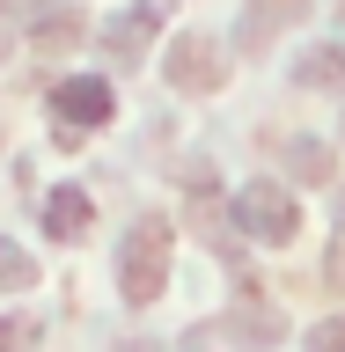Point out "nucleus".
Masks as SVG:
<instances>
[{
    "label": "nucleus",
    "instance_id": "f257e3e1",
    "mask_svg": "<svg viewBox=\"0 0 345 352\" xmlns=\"http://www.w3.org/2000/svg\"><path fill=\"white\" fill-rule=\"evenodd\" d=\"M169 220L162 213H140L118 235V301L125 308H154L162 301V286H169Z\"/></svg>",
    "mask_w": 345,
    "mask_h": 352
},
{
    "label": "nucleus",
    "instance_id": "f03ea898",
    "mask_svg": "<svg viewBox=\"0 0 345 352\" xmlns=\"http://www.w3.org/2000/svg\"><path fill=\"white\" fill-rule=\"evenodd\" d=\"M236 228L250 242H264V250H286V242L302 235V206H294V191L286 184H272V176H250L236 191Z\"/></svg>",
    "mask_w": 345,
    "mask_h": 352
},
{
    "label": "nucleus",
    "instance_id": "7ed1b4c3",
    "mask_svg": "<svg viewBox=\"0 0 345 352\" xmlns=\"http://www.w3.org/2000/svg\"><path fill=\"white\" fill-rule=\"evenodd\" d=\"M52 118H59V140H81V132L118 118V88H110L103 74H66V81L52 88Z\"/></svg>",
    "mask_w": 345,
    "mask_h": 352
},
{
    "label": "nucleus",
    "instance_id": "20e7f679",
    "mask_svg": "<svg viewBox=\"0 0 345 352\" xmlns=\"http://www.w3.org/2000/svg\"><path fill=\"white\" fill-rule=\"evenodd\" d=\"M169 30V0H132V8H118V15L96 22V52H110V59H147L154 37Z\"/></svg>",
    "mask_w": 345,
    "mask_h": 352
},
{
    "label": "nucleus",
    "instance_id": "39448f33",
    "mask_svg": "<svg viewBox=\"0 0 345 352\" xmlns=\"http://www.w3.org/2000/svg\"><path fill=\"white\" fill-rule=\"evenodd\" d=\"M162 81L184 88V96H206V88L228 81V59H220V44L206 37V30H184V37L169 44V59H162Z\"/></svg>",
    "mask_w": 345,
    "mask_h": 352
},
{
    "label": "nucleus",
    "instance_id": "423d86ee",
    "mask_svg": "<svg viewBox=\"0 0 345 352\" xmlns=\"http://www.w3.org/2000/svg\"><path fill=\"white\" fill-rule=\"evenodd\" d=\"M213 330L228 338V345H242V352H272V345L286 338V316H280L272 301H258V294H242V301L228 308V316H220Z\"/></svg>",
    "mask_w": 345,
    "mask_h": 352
},
{
    "label": "nucleus",
    "instance_id": "0eeeda50",
    "mask_svg": "<svg viewBox=\"0 0 345 352\" xmlns=\"http://www.w3.org/2000/svg\"><path fill=\"white\" fill-rule=\"evenodd\" d=\"M37 228H44L52 242H81L88 228H96V198H88L81 184H52L44 206H37Z\"/></svg>",
    "mask_w": 345,
    "mask_h": 352
},
{
    "label": "nucleus",
    "instance_id": "6e6552de",
    "mask_svg": "<svg viewBox=\"0 0 345 352\" xmlns=\"http://www.w3.org/2000/svg\"><path fill=\"white\" fill-rule=\"evenodd\" d=\"M302 15H309V0H242L236 44H242V52H264V44L280 37V30H294Z\"/></svg>",
    "mask_w": 345,
    "mask_h": 352
},
{
    "label": "nucleus",
    "instance_id": "1a4fd4ad",
    "mask_svg": "<svg viewBox=\"0 0 345 352\" xmlns=\"http://www.w3.org/2000/svg\"><path fill=\"white\" fill-rule=\"evenodd\" d=\"M22 37L37 44V52H59V44L81 37V15H74V8H59V0H44V8H30V15H22Z\"/></svg>",
    "mask_w": 345,
    "mask_h": 352
},
{
    "label": "nucleus",
    "instance_id": "9d476101",
    "mask_svg": "<svg viewBox=\"0 0 345 352\" xmlns=\"http://www.w3.org/2000/svg\"><path fill=\"white\" fill-rule=\"evenodd\" d=\"M294 81L302 88H345V44H309L294 59Z\"/></svg>",
    "mask_w": 345,
    "mask_h": 352
},
{
    "label": "nucleus",
    "instance_id": "9b49d317",
    "mask_svg": "<svg viewBox=\"0 0 345 352\" xmlns=\"http://www.w3.org/2000/svg\"><path fill=\"white\" fill-rule=\"evenodd\" d=\"M280 162L302 176V184H331V147H324V140H286Z\"/></svg>",
    "mask_w": 345,
    "mask_h": 352
},
{
    "label": "nucleus",
    "instance_id": "f8f14e48",
    "mask_svg": "<svg viewBox=\"0 0 345 352\" xmlns=\"http://www.w3.org/2000/svg\"><path fill=\"white\" fill-rule=\"evenodd\" d=\"M30 286H37V257L15 235H0V294H30Z\"/></svg>",
    "mask_w": 345,
    "mask_h": 352
},
{
    "label": "nucleus",
    "instance_id": "ddd939ff",
    "mask_svg": "<svg viewBox=\"0 0 345 352\" xmlns=\"http://www.w3.org/2000/svg\"><path fill=\"white\" fill-rule=\"evenodd\" d=\"M37 345H44L37 316H0V352H37Z\"/></svg>",
    "mask_w": 345,
    "mask_h": 352
},
{
    "label": "nucleus",
    "instance_id": "4468645a",
    "mask_svg": "<svg viewBox=\"0 0 345 352\" xmlns=\"http://www.w3.org/2000/svg\"><path fill=\"white\" fill-rule=\"evenodd\" d=\"M309 352H345V316H324L309 330Z\"/></svg>",
    "mask_w": 345,
    "mask_h": 352
},
{
    "label": "nucleus",
    "instance_id": "2eb2a0df",
    "mask_svg": "<svg viewBox=\"0 0 345 352\" xmlns=\"http://www.w3.org/2000/svg\"><path fill=\"white\" fill-rule=\"evenodd\" d=\"M324 279H331V294H345V228H331V250H324Z\"/></svg>",
    "mask_w": 345,
    "mask_h": 352
},
{
    "label": "nucleus",
    "instance_id": "dca6fc26",
    "mask_svg": "<svg viewBox=\"0 0 345 352\" xmlns=\"http://www.w3.org/2000/svg\"><path fill=\"white\" fill-rule=\"evenodd\" d=\"M338 140H345V125H338Z\"/></svg>",
    "mask_w": 345,
    "mask_h": 352
}]
</instances>
